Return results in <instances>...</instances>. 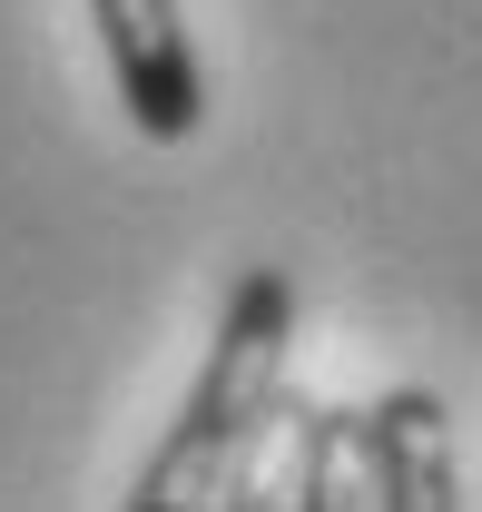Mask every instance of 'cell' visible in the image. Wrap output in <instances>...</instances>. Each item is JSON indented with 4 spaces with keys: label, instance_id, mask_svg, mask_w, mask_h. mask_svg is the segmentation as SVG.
<instances>
[{
    "label": "cell",
    "instance_id": "1",
    "mask_svg": "<svg viewBox=\"0 0 482 512\" xmlns=\"http://www.w3.org/2000/svg\"><path fill=\"white\" fill-rule=\"evenodd\" d=\"M286 355H296V286L276 266H246L227 286L217 345L187 384L168 444L138 463L128 512H187V503H266L256 463L286 424Z\"/></svg>",
    "mask_w": 482,
    "mask_h": 512
},
{
    "label": "cell",
    "instance_id": "4",
    "mask_svg": "<svg viewBox=\"0 0 482 512\" xmlns=\"http://www.w3.org/2000/svg\"><path fill=\"white\" fill-rule=\"evenodd\" d=\"M286 424H296V483L286 503L296 512H345L364 503V434H355V404H296L286 394Z\"/></svg>",
    "mask_w": 482,
    "mask_h": 512
},
{
    "label": "cell",
    "instance_id": "2",
    "mask_svg": "<svg viewBox=\"0 0 482 512\" xmlns=\"http://www.w3.org/2000/svg\"><path fill=\"white\" fill-rule=\"evenodd\" d=\"M89 20H99V50H109V79H119L138 138H158V148L197 138L207 79H197V40H187L178 0H89Z\"/></svg>",
    "mask_w": 482,
    "mask_h": 512
},
{
    "label": "cell",
    "instance_id": "3",
    "mask_svg": "<svg viewBox=\"0 0 482 512\" xmlns=\"http://www.w3.org/2000/svg\"><path fill=\"white\" fill-rule=\"evenodd\" d=\"M355 434H364V503H384V512H453L463 503L443 394L394 384V394L355 404Z\"/></svg>",
    "mask_w": 482,
    "mask_h": 512
}]
</instances>
